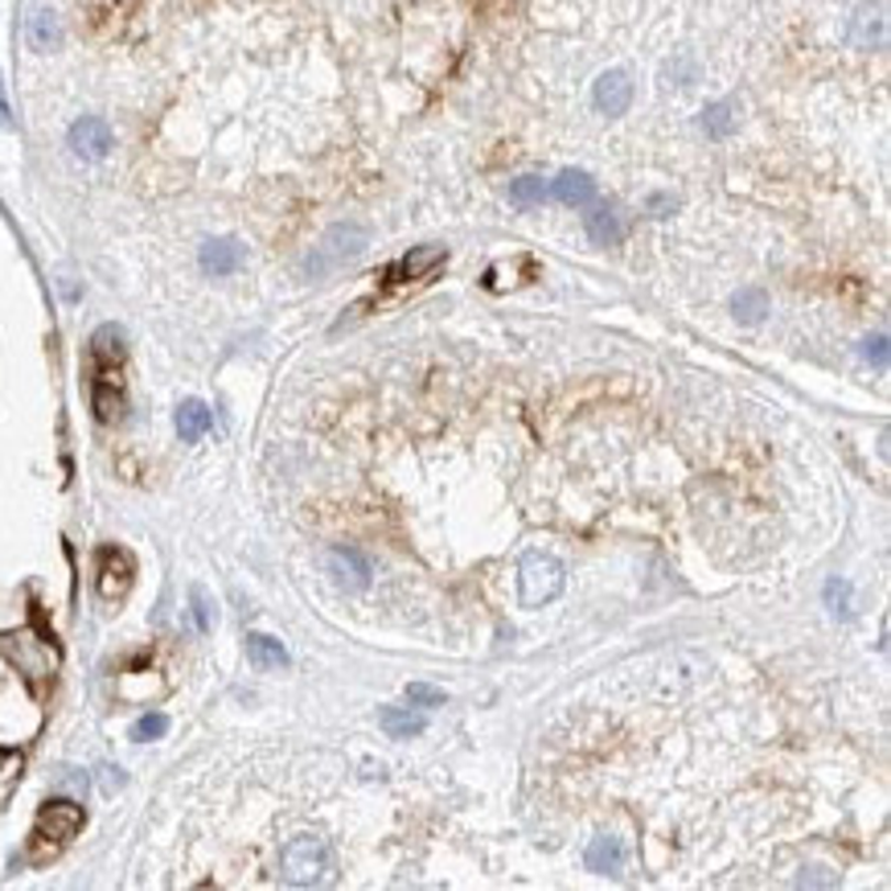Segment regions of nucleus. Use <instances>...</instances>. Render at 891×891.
Instances as JSON below:
<instances>
[{"instance_id":"1","label":"nucleus","mask_w":891,"mask_h":891,"mask_svg":"<svg viewBox=\"0 0 891 891\" xmlns=\"http://www.w3.org/2000/svg\"><path fill=\"white\" fill-rule=\"evenodd\" d=\"M366 243H370V235H366L361 222H337V226H328L325 235L316 238V247L304 255V276H309V280H321L328 271L354 264L361 250H366Z\"/></svg>"},{"instance_id":"2","label":"nucleus","mask_w":891,"mask_h":891,"mask_svg":"<svg viewBox=\"0 0 891 891\" xmlns=\"http://www.w3.org/2000/svg\"><path fill=\"white\" fill-rule=\"evenodd\" d=\"M328 871H333V855H328L325 838L297 834V838L283 843L280 850L283 883H292V888H316V883H325Z\"/></svg>"},{"instance_id":"3","label":"nucleus","mask_w":891,"mask_h":891,"mask_svg":"<svg viewBox=\"0 0 891 891\" xmlns=\"http://www.w3.org/2000/svg\"><path fill=\"white\" fill-rule=\"evenodd\" d=\"M517 583H522V604L526 609H543L550 600H559L567 588L564 564L550 555H526L517 567Z\"/></svg>"},{"instance_id":"4","label":"nucleus","mask_w":891,"mask_h":891,"mask_svg":"<svg viewBox=\"0 0 891 891\" xmlns=\"http://www.w3.org/2000/svg\"><path fill=\"white\" fill-rule=\"evenodd\" d=\"M0 654H9V661H13L16 670L25 673L30 682H46L49 673L58 670V654H54V645L42 642V637H33V633L4 637V642H0Z\"/></svg>"},{"instance_id":"5","label":"nucleus","mask_w":891,"mask_h":891,"mask_svg":"<svg viewBox=\"0 0 891 891\" xmlns=\"http://www.w3.org/2000/svg\"><path fill=\"white\" fill-rule=\"evenodd\" d=\"M132 579H136V564L132 555L120 547H108L99 555V576H94V592L103 604H120L132 592Z\"/></svg>"},{"instance_id":"6","label":"nucleus","mask_w":891,"mask_h":891,"mask_svg":"<svg viewBox=\"0 0 891 891\" xmlns=\"http://www.w3.org/2000/svg\"><path fill=\"white\" fill-rule=\"evenodd\" d=\"M82 805L70 798H58V801H46L42 810H37V822H33V834H42V838H49V843L66 846L70 838H79L82 829Z\"/></svg>"},{"instance_id":"7","label":"nucleus","mask_w":891,"mask_h":891,"mask_svg":"<svg viewBox=\"0 0 891 891\" xmlns=\"http://www.w3.org/2000/svg\"><path fill=\"white\" fill-rule=\"evenodd\" d=\"M66 144H70V153L79 160H108L111 157V144H115V136H111V124L103 120V115H79L75 124H70V132H66Z\"/></svg>"},{"instance_id":"8","label":"nucleus","mask_w":891,"mask_h":891,"mask_svg":"<svg viewBox=\"0 0 891 891\" xmlns=\"http://www.w3.org/2000/svg\"><path fill=\"white\" fill-rule=\"evenodd\" d=\"M91 411L99 423H124L127 399H124V387H120V366H94Z\"/></svg>"},{"instance_id":"9","label":"nucleus","mask_w":891,"mask_h":891,"mask_svg":"<svg viewBox=\"0 0 891 891\" xmlns=\"http://www.w3.org/2000/svg\"><path fill=\"white\" fill-rule=\"evenodd\" d=\"M243 259H247V247H243L238 238H231V235L205 238L202 250H198V264H202V271H205V276H214V280H222V276H235L238 267H243Z\"/></svg>"},{"instance_id":"10","label":"nucleus","mask_w":891,"mask_h":891,"mask_svg":"<svg viewBox=\"0 0 891 891\" xmlns=\"http://www.w3.org/2000/svg\"><path fill=\"white\" fill-rule=\"evenodd\" d=\"M592 103L604 115H625L628 103H633V79H628L625 70H604L592 87Z\"/></svg>"},{"instance_id":"11","label":"nucleus","mask_w":891,"mask_h":891,"mask_svg":"<svg viewBox=\"0 0 891 891\" xmlns=\"http://www.w3.org/2000/svg\"><path fill=\"white\" fill-rule=\"evenodd\" d=\"M328 576L337 579V588H345V592H361L370 583V564L361 559V550L333 547L328 550Z\"/></svg>"},{"instance_id":"12","label":"nucleus","mask_w":891,"mask_h":891,"mask_svg":"<svg viewBox=\"0 0 891 891\" xmlns=\"http://www.w3.org/2000/svg\"><path fill=\"white\" fill-rule=\"evenodd\" d=\"M583 210H588L583 226H588V238H592L595 247H616L625 238V222H621V210L612 202H592L583 205Z\"/></svg>"},{"instance_id":"13","label":"nucleus","mask_w":891,"mask_h":891,"mask_svg":"<svg viewBox=\"0 0 891 891\" xmlns=\"http://www.w3.org/2000/svg\"><path fill=\"white\" fill-rule=\"evenodd\" d=\"M547 189L555 202L576 205V210L595 202V181H592V172H583V169H564L555 181H547Z\"/></svg>"},{"instance_id":"14","label":"nucleus","mask_w":891,"mask_h":891,"mask_svg":"<svg viewBox=\"0 0 891 891\" xmlns=\"http://www.w3.org/2000/svg\"><path fill=\"white\" fill-rule=\"evenodd\" d=\"M127 337L120 325H99L91 333V361L94 366H124Z\"/></svg>"},{"instance_id":"15","label":"nucleus","mask_w":891,"mask_h":891,"mask_svg":"<svg viewBox=\"0 0 891 891\" xmlns=\"http://www.w3.org/2000/svg\"><path fill=\"white\" fill-rule=\"evenodd\" d=\"M588 871H595V876H621L625 871V846H621V838L600 834L588 846Z\"/></svg>"},{"instance_id":"16","label":"nucleus","mask_w":891,"mask_h":891,"mask_svg":"<svg viewBox=\"0 0 891 891\" xmlns=\"http://www.w3.org/2000/svg\"><path fill=\"white\" fill-rule=\"evenodd\" d=\"M444 259H448V250L436 247V243L411 247L403 259H399V276H403V280H427L436 267H444Z\"/></svg>"},{"instance_id":"17","label":"nucleus","mask_w":891,"mask_h":891,"mask_svg":"<svg viewBox=\"0 0 891 891\" xmlns=\"http://www.w3.org/2000/svg\"><path fill=\"white\" fill-rule=\"evenodd\" d=\"M25 37H30L33 49H58V42H63V21H58V13L54 9H33L30 21H25Z\"/></svg>"},{"instance_id":"18","label":"nucleus","mask_w":891,"mask_h":891,"mask_svg":"<svg viewBox=\"0 0 891 891\" xmlns=\"http://www.w3.org/2000/svg\"><path fill=\"white\" fill-rule=\"evenodd\" d=\"M210 423H214V415H210V406L202 399H186V403L177 406V436L186 439V444H198L210 432Z\"/></svg>"},{"instance_id":"19","label":"nucleus","mask_w":891,"mask_h":891,"mask_svg":"<svg viewBox=\"0 0 891 891\" xmlns=\"http://www.w3.org/2000/svg\"><path fill=\"white\" fill-rule=\"evenodd\" d=\"M378 727L391 735V739H411V735H420L423 727H427V720H423L420 711H411V706H387V711L378 715Z\"/></svg>"},{"instance_id":"20","label":"nucleus","mask_w":891,"mask_h":891,"mask_svg":"<svg viewBox=\"0 0 891 891\" xmlns=\"http://www.w3.org/2000/svg\"><path fill=\"white\" fill-rule=\"evenodd\" d=\"M247 657H250V666H259V670H283V666H288V649H283L276 637H267V633H250Z\"/></svg>"},{"instance_id":"21","label":"nucleus","mask_w":891,"mask_h":891,"mask_svg":"<svg viewBox=\"0 0 891 891\" xmlns=\"http://www.w3.org/2000/svg\"><path fill=\"white\" fill-rule=\"evenodd\" d=\"M547 198H550V189L538 172H522V177L510 181V202H514L517 210H534V205H543Z\"/></svg>"},{"instance_id":"22","label":"nucleus","mask_w":891,"mask_h":891,"mask_svg":"<svg viewBox=\"0 0 891 891\" xmlns=\"http://www.w3.org/2000/svg\"><path fill=\"white\" fill-rule=\"evenodd\" d=\"M703 132L711 136V141H727L735 132V103L732 99H720V103H706L703 108Z\"/></svg>"},{"instance_id":"23","label":"nucleus","mask_w":891,"mask_h":891,"mask_svg":"<svg viewBox=\"0 0 891 891\" xmlns=\"http://www.w3.org/2000/svg\"><path fill=\"white\" fill-rule=\"evenodd\" d=\"M732 313L744 321V325H760L768 313V292L765 288H739L732 297Z\"/></svg>"},{"instance_id":"24","label":"nucleus","mask_w":891,"mask_h":891,"mask_svg":"<svg viewBox=\"0 0 891 891\" xmlns=\"http://www.w3.org/2000/svg\"><path fill=\"white\" fill-rule=\"evenodd\" d=\"M855 42H859V46H879V42H883V13H879V9H862L859 13Z\"/></svg>"},{"instance_id":"25","label":"nucleus","mask_w":891,"mask_h":891,"mask_svg":"<svg viewBox=\"0 0 891 891\" xmlns=\"http://www.w3.org/2000/svg\"><path fill=\"white\" fill-rule=\"evenodd\" d=\"M165 732H169V715H160V711H148V715H141V720L132 723V739H136V744L160 739Z\"/></svg>"},{"instance_id":"26","label":"nucleus","mask_w":891,"mask_h":891,"mask_svg":"<svg viewBox=\"0 0 891 891\" xmlns=\"http://www.w3.org/2000/svg\"><path fill=\"white\" fill-rule=\"evenodd\" d=\"M189 612H193V628H198V633H210V628H214V604H210L205 588H189Z\"/></svg>"},{"instance_id":"27","label":"nucleus","mask_w":891,"mask_h":891,"mask_svg":"<svg viewBox=\"0 0 891 891\" xmlns=\"http://www.w3.org/2000/svg\"><path fill=\"white\" fill-rule=\"evenodd\" d=\"M406 703L411 706H444V690L427 687V682H411V687H406Z\"/></svg>"},{"instance_id":"28","label":"nucleus","mask_w":891,"mask_h":891,"mask_svg":"<svg viewBox=\"0 0 891 891\" xmlns=\"http://www.w3.org/2000/svg\"><path fill=\"white\" fill-rule=\"evenodd\" d=\"M826 604L838 612V616H846V612H850V583H846V579H829V583H826Z\"/></svg>"},{"instance_id":"29","label":"nucleus","mask_w":891,"mask_h":891,"mask_svg":"<svg viewBox=\"0 0 891 891\" xmlns=\"http://www.w3.org/2000/svg\"><path fill=\"white\" fill-rule=\"evenodd\" d=\"M673 210H678V198H673V193H649V202H645V214H654V219H666Z\"/></svg>"},{"instance_id":"30","label":"nucleus","mask_w":891,"mask_h":891,"mask_svg":"<svg viewBox=\"0 0 891 891\" xmlns=\"http://www.w3.org/2000/svg\"><path fill=\"white\" fill-rule=\"evenodd\" d=\"M862 358L876 361V366H888V337H883V333L867 337V342H862Z\"/></svg>"},{"instance_id":"31","label":"nucleus","mask_w":891,"mask_h":891,"mask_svg":"<svg viewBox=\"0 0 891 891\" xmlns=\"http://www.w3.org/2000/svg\"><path fill=\"white\" fill-rule=\"evenodd\" d=\"M124 768H115V765H108V768H99V789L103 793H115V789H124Z\"/></svg>"},{"instance_id":"32","label":"nucleus","mask_w":891,"mask_h":891,"mask_svg":"<svg viewBox=\"0 0 891 891\" xmlns=\"http://www.w3.org/2000/svg\"><path fill=\"white\" fill-rule=\"evenodd\" d=\"M58 784H63V789H70L75 798H82V793H87V777H82L79 768H66L63 777H58Z\"/></svg>"},{"instance_id":"33","label":"nucleus","mask_w":891,"mask_h":891,"mask_svg":"<svg viewBox=\"0 0 891 891\" xmlns=\"http://www.w3.org/2000/svg\"><path fill=\"white\" fill-rule=\"evenodd\" d=\"M13 124V111H9V99H4V91H0V127Z\"/></svg>"}]
</instances>
